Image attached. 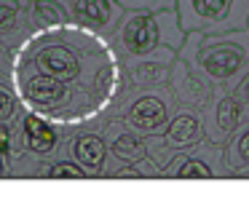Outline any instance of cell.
I'll return each mask as SVG.
<instances>
[{
	"mask_svg": "<svg viewBox=\"0 0 249 214\" xmlns=\"http://www.w3.org/2000/svg\"><path fill=\"white\" fill-rule=\"evenodd\" d=\"M177 59H182L212 91H233L249 70V27L217 32L190 30Z\"/></svg>",
	"mask_w": 249,
	"mask_h": 214,
	"instance_id": "6da1fadb",
	"label": "cell"
},
{
	"mask_svg": "<svg viewBox=\"0 0 249 214\" xmlns=\"http://www.w3.org/2000/svg\"><path fill=\"white\" fill-rule=\"evenodd\" d=\"M107 153L113 155L121 166H124V163H134V160H140V158H145V155H147L145 137L137 134L134 128H129L124 121H121V128L110 137Z\"/></svg>",
	"mask_w": 249,
	"mask_h": 214,
	"instance_id": "9a60e30c",
	"label": "cell"
},
{
	"mask_svg": "<svg viewBox=\"0 0 249 214\" xmlns=\"http://www.w3.org/2000/svg\"><path fill=\"white\" fill-rule=\"evenodd\" d=\"M14 144V128L6 121H0V153H8Z\"/></svg>",
	"mask_w": 249,
	"mask_h": 214,
	"instance_id": "603a6c76",
	"label": "cell"
},
{
	"mask_svg": "<svg viewBox=\"0 0 249 214\" xmlns=\"http://www.w3.org/2000/svg\"><path fill=\"white\" fill-rule=\"evenodd\" d=\"M233 96H236V99L241 102L244 107H249V70L241 75V80L233 86Z\"/></svg>",
	"mask_w": 249,
	"mask_h": 214,
	"instance_id": "7402d4cb",
	"label": "cell"
},
{
	"mask_svg": "<svg viewBox=\"0 0 249 214\" xmlns=\"http://www.w3.org/2000/svg\"><path fill=\"white\" fill-rule=\"evenodd\" d=\"M22 131H24V139H27V147L40 155L54 153L56 142H59V131L46 118H40V112H33V110L22 118Z\"/></svg>",
	"mask_w": 249,
	"mask_h": 214,
	"instance_id": "5bb4252c",
	"label": "cell"
},
{
	"mask_svg": "<svg viewBox=\"0 0 249 214\" xmlns=\"http://www.w3.org/2000/svg\"><path fill=\"white\" fill-rule=\"evenodd\" d=\"M115 54L121 59H134L145 56L153 48L161 46V32H158L156 11H142V8H126L121 16L115 32L110 35Z\"/></svg>",
	"mask_w": 249,
	"mask_h": 214,
	"instance_id": "277c9868",
	"label": "cell"
},
{
	"mask_svg": "<svg viewBox=\"0 0 249 214\" xmlns=\"http://www.w3.org/2000/svg\"><path fill=\"white\" fill-rule=\"evenodd\" d=\"M177 59V51L169 46H158L145 56H134V59H121L126 64V75H129V86L134 89H150V86H166L169 83V72L172 64Z\"/></svg>",
	"mask_w": 249,
	"mask_h": 214,
	"instance_id": "ba28073f",
	"label": "cell"
},
{
	"mask_svg": "<svg viewBox=\"0 0 249 214\" xmlns=\"http://www.w3.org/2000/svg\"><path fill=\"white\" fill-rule=\"evenodd\" d=\"M247 107L233 96V91H212L209 102L198 110L201 126H204V137L212 142L225 144L228 137L238 128Z\"/></svg>",
	"mask_w": 249,
	"mask_h": 214,
	"instance_id": "8992f818",
	"label": "cell"
},
{
	"mask_svg": "<svg viewBox=\"0 0 249 214\" xmlns=\"http://www.w3.org/2000/svg\"><path fill=\"white\" fill-rule=\"evenodd\" d=\"M49 177L51 179H83L86 174V169L78 163H72V160H59V163H54L49 169Z\"/></svg>",
	"mask_w": 249,
	"mask_h": 214,
	"instance_id": "ac0fdd59",
	"label": "cell"
},
{
	"mask_svg": "<svg viewBox=\"0 0 249 214\" xmlns=\"http://www.w3.org/2000/svg\"><path fill=\"white\" fill-rule=\"evenodd\" d=\"M129 89L134 91V96H126V91L121 94L126 96L124 107H121V121L142 137L163 134V128L179 110V102L174 99L172 89L169 86H150V89L129 86Z\"/></svg>",
	"mask_w": 249,
	"mask_h": 214,
	"instance_id": "3957f363",
	"label": "cell"
},
{
	"mask_svg": "<svg viewBox=\"0 0 249 214\" xmlns=\"http://www.w3.org/2000/svg\"><path fill=\"white\" fill-rule=\"evenodd\" d=\"M166 86L172 89V94H174V99L179 102V107H188V110H196V112H198L212 96V89L182 62V59H174Z\"/></svg>",
	"mask_w": 249,
	"mask_h": 214,
	"instance_id": "30bf717a",
	"label": "cell"
},
{
	"mask_svg": "<svg viewBox=\"0 0 249 214\" xmlns=\"http://www.w3.org/2000/svg\"><path fill=\"white\" fill-rule=\"evenodd\" d=\"M17 89H19V96L24 99V105L33 112H56V118H67L72 110H78L81 118L91 115L83 107V102H78L75 89H70L67 83L51 78L46 72L27 67L22 62H19V70H17Z\"/></svg>",
	"mask_w": 249,
	"mask_h": 214,
	"instance_id": "7a4b0ae2",
	"label": "cell"
},
{
	"mask_svg": "<svg viewBox=\"0 0 249 214\" xmlns=\"http://www.w3.org/2000/svg\"><path fill=\"white\" fill-rule=\"evenodd\" d=\"M72 158L78 166L86 169V174H99L105 171V160H107V139L102 134H81L72 142Z\"/></svg>",
	"mask_w": 249,
	"mask_h": 214,
	"instance_id": "4fadbf2b",
	"label": "cell"
},
{
	"mask_svg": "<svg viewBox=\"0 0 249 214\" xmlns=\"http://www.w3.org/2000/svg\"><path fill=\"white\" fill-rule=\"evenodd\" d=\"M14 107H17L14 94H11V91H8L3 83H0V121H8V118L14 115Z\"/></svg>",
	"mask_w": 249,
	"mask_h": 214,
	"instance_id": "44dd1931",
	"label": "cell"
},
{
	"mask_svg": "<svg viewBox=\"0 0 249 214\" xmlns=\"http://www.w3.org/2000/svg\"><path fill=\"white\" fill-rule=\"evenodd\" d=\"M156 19H158V32H161V43L174 51H179V46L185 43V35L188 32L182 30L179 24V14H177V5L174 8H161L156 11Z\"/></svg>",
	"mask_w": 249,
	"mask_h": 214,
	"instance_id": "2e32d148",
	"label": "cell"
},
{
	"mask_svg": "<svg viewBox=\"0 0 249 214\" xmlns=\"http://www.w3.org/2000/svg\"><path fill=\"white\" fill-rule=\"evenodd\" d=\"M225 166L231 177H249V107L225 142Z\"/></svg>",
	"mask_w": 249,
	"mask_h": 214,
	"instance_id": "7c38bea8",
	"label": "cell"
},
{
	"mask_svg": "<svg viewBox=\"0 0 249 214\" xmlns=\"http://www.w3.org/2000/svg\"><path fill=\"white\" fill-rule=\"evenodd\" d=\"M247 27H249V21H247Z\"/></svg>",
	"mask_w": 249,
	"mask_h": 214,
	"instance_id": "d4e9b609",
	"label": "cell"
},
{
	"mask_svg": "<svg viewBox=\"0 0 249 214\" xmlns=\"http://www.w3.org/2000/svg\"><path fill=\"white\" fill-rule=\"evenodd\" d=\"M6 169H8V163H6V153H0V177L6 174Z\"/></svg>",
	"mask_w": 249,
	"mask_h": 214,
	"instance_id": "cb8c5ba5",
	"label": "cell"
},
{
	"mask_svg": "<svg viewBox=\"0 0 249 214\" xmlns=\"http://www.w3.org/2000/svg\"><path fill=\"white\" fill-rule=\"evenodd\" d=\"M124 8H142V11H161V8H174L177 0H118Z\"/></svg>",
	"mask_w": 249,
	"mask_h": 214,
	"instance_id": "ffe728a7",
	"label": "cell"
},
{
	"mask_svg": "<svg viewBox=\"0 0 249 214\" xmlns=\"http://www.w3.org/2000/svg\"><path fill=\"white\" fill-rule=\"evenodd\" d=\"M161 177H174V179H214V177H231L225 166V144L201 139L198 144L177 153L166 166Z\"/></svg>",
	"mask_w": 249,
	"mask_h": 214,
	"instance_id": "5b68a950",
	"label": "cell"
},
{
	"mask_svg": "<svg viewBox=\"0 0 249 214\" xmlns=\"http://www.w3.org/2000/svg\"><path fill=\"white\" fill-rule=\"evenodd\" d=\"M19 11H22V3H19V0H0V32L11 30L17 16H19Z\"/></svg>",
	"mask_w": 249,
	"mask_h": 214,
	"instance_id": "d6986e66",
	"label": "cell"
},
{
	"mask_svg": "<svg viewBox=\"0 0 249 214\" xmlns=\"http://www.w3.org/2000/svg\"><path fill=\"white\" fill-rule=\"evenodd\" d=\"M166 139V144L174 150V153H182V150L193 147L204 139V126H201V115L196 110H188V107H179L177 115L169 121V126L163 128L161 134Z\"/></svg>",
	"mask_w": 249,
	"mask_h": 214,
	"instance_id": "8fae6325",
	"label": "cell"
},
{
	"mask_svg": "<svg viewBox=\"0 0 249 214\" xmlns=\"http://www.w3.org/2000/svg\"><path fill=\"white\" fill-rule=\"evenodd\" d=\"M233 0H177L179 24L185 32H217L222 30L228 14H231Z\"/></svg>",
	"mask_w": 249,
	"mask_h": 214,
	"instance_id": "9c48e42d",
	"label": "cell"
},
{
	"mask_svg": "<svg viewBox=\"0 0 249 214\" xmlns=\"http://www.w3.org/2000/svg\"><path fill=\"white\" fill-rule=\"evenodd\" d=\"M30 16H33V21L40 27H65L67 21H70L67 8L62 3H56V0H33Z\"/></svg>",
	"mask_w": 249,
	"mask_h": 214,
	"instance_id": "e0dca14e",
	"label": "cell"
},
{
	"mask_svg": "<svg viewBox=\"0 0 249 214\" xmlns=\"http://www.w3.org/2000/svg\"><path fill=\"white\" fill-rule=\"evenodd\" d=\"M67 16L72 24L91 30L102 37H110L124 16V5L118 0H67Z\"/></svg>",
	"mask_w": 249,
	"mask_h": 214,
	"instance_id": "52a82bcc",
	"label": "cell"
}]
</instances>
